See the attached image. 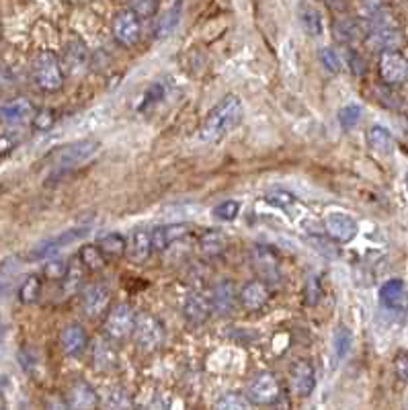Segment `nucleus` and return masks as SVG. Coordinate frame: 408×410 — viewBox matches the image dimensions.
I'll list each match as a JSON object with an SVG mask.
<instances>
[{
  "instance_id": "nucleus-11",
  "label": "nucleus",
  "mask_w": 408,
  "mask_h": 410,
  "mask_svg": "<svg viewBox=\"0 0 408 410\" xmlns=\"http://www.w3.org/2000/svg\"><path fill=\"white\" fill-rule=\"evenodd\" d=\"M324 228H326V234L335 242H338V244H347V242H351L357 236L355 219L351 216H347V214H340V212H335V214H331V216L326 217Z\"/></svg>"
},
{
  "instance_id": "nucleus-42",
  "label": "nucleus",
  "mask_w": 408,
  "mask_h": 410,
  "mask_svg": "<svg viewBox=\"0 0 408 410\" xmlns=\"http://www.w3.org/2000/svg\"><path fill=\"white\" fill-rule=\"evenodd\" d=\"M66 271H68V265H66V261H49L48 265L44 267V275L48 277V279H53V281H62L64 279V275H66Z\"/></svg>"
},
{
  "instance_id": "nucleus-41",
  "label": "nucleus",
  "mask_w": 408,
  "mask_h": 410,
  "mask_svg": "<svg viewBox=\"0 0 408 410\" xmlns=\"http://www.w3.org/2000/svg\"><path fill=\"white\" fill-rule=\"evenodd\" d=\"M320 62L326 68V72L336 74L340 72V58L333 48H322L320 49Z\"/></svg>"
},
{
  "instance_id": "nucleus-8",
  "label": "nucleus",
  "mask_w": 408,
  "mask_h": 410,
  "mask_svg": "<svg viewBox=\"0 0 408 410\" xmlns=\"http://www.w3.org/2000/svg\"><path fill=\"white\" fill-rule=\"evenodd\" d=\"M136 326V314L127 306V304H117L105 322V333L115 340H123V338L132 337Z\"/></svg>"
},
{
  "instance_id": "nucleus-1",
  "label": "nucleus",
  "mask_w": 408,
  "mask_h": 410,
  "mask_svg": "<svg viewBox=\"0 0 408 410\" xmlns=\"http://www.w3.org/2000/svg\"><path fill=\"white\" fill-rule=\"evenodd\" d=\"M242 120V103L234 95L224 97L216 107L208 113L201 123L199 136L203 142H217L226 134H230Z\"/></svg>"
},
{
  "instance_id": "nucleus-17",
  "label": "nucleus",
  "mask_w": 408,
  "mask_h": 410,
  "mask_svg": "<svg viewBox=\"0 0 408 410\" xmlns=\"http://www.w3.org/2000/svg\"><path fill=\"white\" fill-rule=\"evenodd\" d=\"M291 386L300 398H308L316 386L314 367L308 361H298L291 369Z\"/></svg>"
},
{
  "instance_id": "nucleus-33",
  "label": "nucleus",
  "mask_w": 408,
  "mask_h": 410,
  "mask_svg": "<svg viewBox=\"0 0 408 410\" xmlns=\"http://www.w3.org/2000/svg\"><path fill=\"white\" fill-rule=\"evenodd\" d=\"M42 293V279L37 275H29L19 288V300L23 304H33Z\"/></svg>"
},
{
  "instance_id": "nucleus-16",
  "label": "nucleus",
  "mask_w": 408,
  "mask_h": 410,
  "mask_svg": "<svg viewBox=\"0 0 408 410\" xmlns=\"http://www.w3.org/2000/svg\"><path fill=\"white\" fill-rule=\"evenodd\" d=\"M33 113L35 109L27 98H15L11 103L0 105V121L6 125H21L27 120H31Z\"/></svg>"
},
{
  "instance_id": "nucleus-44",
  "label": "nucleus",
  "mask_w": 408,
  "mask_h": 410,
  "mask_svg": "<svg viewBox=\"0 0 408 410\" xmlns=\"http://www.w3.org/2000/svg\"><path fill=\"white\" fill-rule=\"evenodd\" d=\"M394 371L400 382L408 384V351H400L394 359Z\"/></svg>"
},
{
  "instance_id": "nucleus-2",
  "label": "nucleus",
  "mask_w": 408,
  "mask_h": 410,
  "mask_svg": "<svg viewBox=\"0 0 408 410\" xmlns=\"http://www.w3.org/2000/svg\"><path fill=\"white\" fill-rule=\"evenodd\" d=\"M33 78H35V84L42 91L53 93V91L62 89L64 68H62L60 60L51 51H44V53L37 56V60L33 64Z\"/></svg>"
},
{
  "instance_id": "nucleus-35",
  "label": "nucleus",
  "mask_w": 408,
  "mask_h": 410,
  "mask_svg": "<svg viewBox=\"0 0 408 410\" xmlns=\"http://www.w3.org/2000/svg\"><path fill=\"white\" fill-rule=\"evenodd\" d=\"M216 410H241V409H250V400L246 396H241V394H226L222 396L216 402Z\"/></svg>"
},
{
  "instance_id": "nucleus-14",
  "label": "nucleus",
  "mask_w": 408,
  "mask_h": 410,
  "mask_svg": "<svg viewBox=\"0 0 408 410\" xmlns=\"http://www.w3.org/2000/svg\"><path fill=\"white\" fill-rule=\"evenodd\" d=\"M87 64H89V49L82 41L72 39L62 53V68L70 76H74V74L82 72L87 68Z\"/></svg>"
},
{
  "instance_id": "nucleus-34",
  "label": "nucleus",
  "mask_w": 408,
  "mask_h": 410,
  "mask_svg": "<svg viewBox=\"0 0 408 410\" xmlns=\"http://www.w3.org/2000/svg\"><path fill=\"white\" fill-rule=\"evenodd\" d=\"M363 115V109L359 105H347L338 111V123L343 125V129H353L357 127Z\"/></svg>"
},
{
  "instance_id": "nucleus-12",
  "label": "nucleus",
  "mask_w": 408,
  "mask_h": 410,
  "mask_svg": "<svg viewBox=\"0 0 408 410\" xmlns=\"http://www.w3.org/2000/svg\"><path fill=\"white\" fill-rule=\"evenodd\" d=\"M210 302H212V310L219 316H226L230 314L236 304H238V293H236V288L232 281H219L212 295H210Z\"/></svg>"
},
{
  "instance_id": "nucleus-13",
  "label": "nucleus",
  "mask_w": 408,
  "mask_h": 410,
  "mask_svg": "<svg viewBox=\"0 0 408 410\" xmlns=\"http://www.w3.org/2000/svg\"><path fill=\"white\" fill-rule=\"evenodd\" d=\"M109 288L103 286V283H95V286H89L84 293H82V310L87 312V316L96 318L107 310L109 306Z\"/></svg>"
},
{
  "instance_id": "nucleus-43",
  "label": "nucleus",
  "mask_w": 408,
  "mask_h": 410,
  "mask_svg": "<svg viewBox=\"0 0 408 410\" xmlns=\"http://www.w3.org/2000/svg\"><path fill=\"white\" fill-rule=\"evenodd\" d=\"M64 290L66 293H72V291L78 290V286H80V281H82V271H80V267H70L68 265V271H66V275H64Z\"/></svg>"
},
{
  "instance_id": "nucleus-46",
  "label": "nucleus",
  "mask_w": 408,
  "mask_h": 410,
  "mask_svg": "<svg viewBox=\"0 0 408 410\" xmlns=\"http://www.w3.org/2000/svg\"><path fill=\"white\" fill-rule=\"evenodd\" d=\"M4 337H6V326H4V322H2V318H0V345L4 342Z\"/></svg>"
},
{
  "instance_id": "nucleus-20",
  "label": "nucleus",
  "mask_w": 408,
  "mask_h": 410,
  "mask_svg": "<svg viewBox=\"0 0 408 410\" xmlns=\"http://www.w3.org/2000/svg\"><path fill=\"white\" fill-rule=\"evenodd\" d=\"M183 312H185V318L193 322V324H201L210 318V314L214 312L212 310V302L210 297L201 295V293H189L187 300H185V306H183Z\"/></svg>"
},
{
  "instance_id": "nucleus-5",
  "label": "nucleus",
  "mask_w": 408,
  "mask_h": 410,
  "mask_svg": "<svg viewBox=\"0 0 408 410\" xmlns=\"http://www.w3.org/2000/svg\"><path fill=\"white\" fill-rule=\"evenodd\" d=\"M378 72L388 87H400L408 82V60L396 49L382 51L378 62Z\"/></svg>"
},
{
  "instance_id": "nucleus-28",
  "label": "nucleus",
  "mask_w": 408,
  "mask_h": 410,
  "mask_svg": "<svg viewBox=\"0 0 408 410\" xmlns=\"http://www.w3.org/2000/svg\"><path fill=\"white\" fill-rule=\"evenodd\" d=\"M300 21H302V27L306 29L308 35H312V37H320L322 35L324 25H322V17H320V13L316 8L302 6L300 8Z\"/></svg>"
},
{
  "instance_id": "nucleus-30",
  "label": "nucleus",
  "mask_w": 408,
  "mask_h": 410,
  "mask_svg": "<svg viewBox=\"0 0 408 410\" xmlns=\"http://www.w3.org/2000/svg\"><path fill=\"white\" fill-rule=\"evenodd\" d=\"M179 21H181V6H172L170 11H167L160 19H158V25H156V39H165L168 37L177 27H179Z\"/></svg>"
},
{
  "instance_id": "nucleus-23",
  "label": "nucleus",
  "mask_w": 408,
  "mask_h": 410,
  "mask_svg": "<svg viewBox=\"0 0 408 410\" xmlns=\"http://www.w3.org/2000/svg\"><path fill=\"white\" fill-rule=\"evenodd\" d=\"M407 300V286L402 279H390L380 290V302L385 308H400Z\"/></svg>"
},
{
  "instance_id": "nucleus-45",
  "label": "nucleus",
  "mask_w": 408,
  "mask_h": 410,
  "mask_svg": "<svg viewBox=\"0 0 408 410\" xmlns=\"http://www.w3.org/2000/svg\"><path fill=\"white\" fill-rule=\"evenodd\" d=\"M53 125V113L51 111H39L37 117H35V127L37 129H49Z\"/></svg>"
},
{
  "instance_id": "nucleus-18",
  "label": "nucleus",
  "mask_w": 408,
  "mask_h": 410,
  "mask_svg": "<svg viewBox=\"0 0 408 410\" xmlns=\"http://www.w3.org/2000/svg\"><path fill=\"white\" fill-rule=\"evenodd\" d=\"M189 234V226L187 224H167V226H158L152 232V248L156 250H167L170 244L183 241Z\"/></svg>"
},
{
  "instance_id": "nucleus-39",
  "label": "nucleus",
  "mask_w": 408,
  "mask_h": 410,
  "mask_svg": "<svg viewBox=\"0 0 408 410\" xmlns=\"http://www.w3.org/2000/svg\"><path fill=\"white\" fill-rule=\"evenodd\" d=\"M264 201L269 205H275V207H289V205L295 203V195L289 193L286 189H273V191L267 193Z\"/></svg>"
},
{
  "instance_id": "nucleus-26",
  "label": "nucleus",
  "mask_w": 408,
  "mask_h": 410,
  "mask_svg": "<svg viewBox=\"0 0 408 410\" xmlns=\"http://www.w3.org/2000/svg\"><path fill=\"white\" fill-rule=\"evenodd\" d=\"M363 33H365L363 25L355 19H340L335 23V37L340 44H347V46L355 44V41H359Z\"/></svg>"
},
{
  "instance_id": "nucleus-9",
  "label": "nucleus",
  "mask_w": 408,
  "mask_h": 410,
  "mask_svg": "<svg viewBox=\"0 0 408 410\" xmlns=\"http://www.w3.org/2000/svg\"><path fill=\"white\" fill-rule=\"evenodd\" d=\"M140 17L132 11H121L113 19V37L123 48H132L140 41Z\"/></svg>"
},
{
  "instance_id": "nucleus-37",
  "label": "nucleus",
  "mask_w": 408,
  "mask_h": 410,
  "mask_svg": "<svg viewBox=\"0 0 408 410\" xmlns=\"http://www.w3.org/2000/svg\"><path fill=\"white\" fill-rule=\"evenodd\" d=\"M129 11L136 13L142 19H150V17L156 15L158 2L156 0H129Z\"/></svg>"
},
{
  "instance_id": "nucleus-36",
  "label": "nucleus",
  "mask_w": 408,
  "mask_h": 410,
  "mask_svg": "<svg viewBox=\"0 0 408 410\" xmlns=\"http://www.w3.org/2000/svg\"><path fill=\"white\" fill-rule=\"evenodd\" d=\"M241 214V203L236 199H228V201H222L214 207V216L222 222H232L236 219V216Z\"/></svg>"
},
{
  "instance_id": "nucleus-15",
  "label": "nucleus",
  "mask_w": 408,
  "mask_h": 410,
  "mask_svg": "<svg viewBox=\"0 0 408 410\" xmlns=\"http://www.w3.org/2000/svg\"><path fill=\"white\" fill-rule=\"evenodd\" d=\"M152 252V232H146V230H136L129 241L125 244V255L132 263L136 265H142L148 261Z\"/></svg>"
},
{
  "instance_id": "nucleus-27",
  "label": "nucleus",
  "mask_w": 408,
  "mask_h": 410,
  "mask_svg": "<svg viewBox=\"0 0 408 410\" xmlns=\"http://www.w3.org/2000/svg\"><path fill=\"white\" fill-rule=\"evenodd\" d=\"M125 244H127V241L121 234L113 232V234L103 236L96 246L101 248V252L105 255V259H117L121 255H125Z\"/></svg>"
},
{
  "instance_id": "nucleus-32",
  "label": "nucleus",
  "mask_w": 408,
  "mask_h": 410,
  "mask_svg": "<svg viewBox=\"0 0 408 410\" xmlns=\"http://www.w3.org/2000/svg\"><path fill=\"white\" fill-rule=\"evenodd\" d=\"M80 263L91 271H101L105 267V255L101 252V248L96 244L82 246L80 248Z\"/></svg>"
},
{
  "instance_id": "nucleus-25",
  "label": "nucleus",
  "mask_w": 408,
  "mask_h": 410,
  "mask_svg": "<svg viewBox=\"0 0 408 410\" xmlns=\"http://www.w3.org/2000/svg\"><path fill=\"white\" fill-rule=\"evenodd\" d=\"M21 267H23V261L21 257L13 255V257H6L2 263H0V295L8 293L11 286L15 283L17 275L21 273Z\"/></svg>"
},
{
  "instance_id": "nucleus-31",
  "label": "nucleus",
  "mask_w": 408,
  "mask_h": 410,
  "mask_svg": "<svg viewBox=\"0 0 408 410\" xmlns=\"http://www.w3.org/2000/svg\"><path fill=\"white\" fill-rule=\"evenodd\" d=\"M333 347H335L336 359H345L351 349H353V333L347 328V326H338L335 331V340H333Z\"/></svg>"
},
{
  "instance_id": "nucleus-3",
  "label": "nucleus",
  "mask_w": 408,
  "mask_h": 410,
  "mask_svg": "<svg viewBox=\"0 0 408 410\" xmlns=\"http://www.w3.org/2000/svg\"><path fill=\"white\" fill-rule=\"evenodd\" d=\"M132 335L136 338V345L140 351L152 353V351L160 349L165 342V326L152 314H140L136 318V326H134Z\"/></svg>"
},
{
  "instance_id": "nucleus-29",
  "label": "nucleus",
  "mask_w": 408,
  "mask_h": 410,
  "mask_svg": "<svg viewBox=\"0 0 408 410\" xmlns=\"http://www.w3.org/2000/svg\"><path fill=\"white\" fill-rule=\"evenodd\" d=\"M224 246H226V241H224V236L216 232V230H212V232H205L201 238H199V250H201V255L203 257H217V255H222L224 252Z\"/></svg>"
},
{
  "instance_id": "nucleus-40",
  "label": "nucleus",
  "mask_w": 408,
  "mask_h": 410,
  "mask_svg": "<svg viewBox=\"0 0 408 410\" xmlns=\"http://www.w3.org/2000/svg\"><path fill=\"white\" fill-rule=\"evenodd\" d=\"M107 409H129L132 402L127 398V392L123 387H113L107 396V402H105Z\"/></svg>"
},
{
  "instance_id": "nucleus-19",
  "label": "nucleus",
  "mask_w": 408,
  "mask_h": 410,
  "mask_svg": "<svg viewBox=\"0 0 408 410\" xmlns=\"http://www.w3.org/2000/svg\"><path fill=\"white\" fill-rule=\"evenodd\" d=\"M238 302L242 304V308L246 310H261L264 304L269 302V290L267 283L263 281H248L238 293Z\"/></svg>"
},
{
  "instance_id": "nucleus-10",
  "label": "nucleus",
  "mask_w": 408,
  "mask_h": 410,
  "mask_svg": "<svg viewBox=\"0 0 408 410\" xmlns=\"http://www.w3.org/2000/svg\"><path fill=\"white\" fill-rule=\"evenodd\" d=\"M246 398L250 400V404H273L279 398V384L275 376L269 371L255 376L253 382L248 384Z\"/></svg>"
},
{
  "instance_id": "nucleus-6",
  "label": "nucleus",
  "mask_w": 408,
  "mask_h": 410,
  "mask_svg": "<svg viewBox=\"0 0 408 410\" xmlns=\"http://www.w3.org/2000/svg\"><path fill=\"white\" fill-rule=\"evenodd\" d=\"M250 261L253 269L259 275V279L263 283H279L281 273H279V257L275 255V250L271 246H255L250 252Z\"/></svg>"
},
{
  "instance_id": "nucleus-22",
  "label": "nucleus",
  "mask_w": 408,
  "mask_h": 410,
  "mask_svg": "<svg viewBox=\"0 0 408 410\" xmlns=\"http://www.w3.org/2000/svg\"><path fill=\"white\" fill-rule=\"evenodd\" d=\"M96 404V394L93 387L89 386L87 382H76L70 387V394H68V409L76 410H91L95 409Z\"/></svg>"
},
{
  "instance_id": "nucleus-24",
  "label": "nucleus",
  "mask_w": 408,
  "mask_h": 410,
  "mask_svg": "<svg viewBox=\"0 0 408 410\" xmlns=\"http://www.w3.org/2000/svg\"><path fill=\"white\" fill-rule=\"evenodd\" d=\"M367 144L369 148L376 152V154H382L388 156L394 152V136L390 134V129H385L382 125H374L369 132H367Z\"/></svg>"
},
{
  "instance_id": "nucleus-38",
  "label": "nucleus",
  "mask_w": 408,
  "mask_h": 410,
  "mask_svg": "<svg viewBox=\"0 0 408 410\" xmlns=\"http://www.w3.org/2000/svg\"><path fill=\"white\" fill-rule=\"evenodd\" d=\"M320 295H322V286H320V279H318V275H308V279H306V290H304V302L308 304V306H316L318 304V300H320Z\"/></svg>"
},
{
  "instance_id": "nucleus-21",
  "label": "nucleus",
  "mask_w": 408,
  "mask_h": 410,
  "mask_svg": "<svg viewBox=\"0 0 408 410\" xmlns=\"http://www.w3.org/2000/svg\"><path fill=\"white\" fill-rule=\"evenodd\" d=\"M60 345L66 355H80L87 347V333L80 324H68L62 335H60Z\"/></svg>"
},
{
  "instance_id": "nucleus-7",
  "label": "nucleus",
  "mask_w": 408,
  "mask_h": 410,
  "mask_svg": "<svg viewBox=\"0 0 408 410\" xmlns=\"http://www.w3.org/2000/svg\"><path fill=\"white\" fill-rule=\"evenodd\" d=\"M96 144L95 140H78L72 144L64 146L58 154H56V169L68 170L80 167L82 162H87L91 156H95Z\"/></svg>"
},
{
  "instance_id": "nucleus-47",
  "label": "nucleus",
  "mask_w": 408,
  "mask_h": 410,
  "mask_svg": "<svg viewBox=\"0 0 408 410\" xmlns=\"http://www.w3.org/2000/svg\"><path fill=\"white\" fill-rule=\"evenodd\" d=\"M407 187H408V172H407Z\"/></svg>"
},
{
  "instance_id": "nucleus-4",
  "label": "nucleus",
  "mask_w": 408,
  "mask_h": 410,
  "mask_svg": "<svg viewBox=\"0 0 408 410\" xmlns=\"http://www.w3.org/2000/svg\"><path fill=\"white\" fill-rule=\"evenodd\" d=\"M89 230H91L89 226H78V228H72V230H64L58 236H51L48 241L39 242L29 252V261H44V259H49V257L58 255L64 246H70L76 241L84 238L89 234Z\"/></svg>"
}]
</instances>
